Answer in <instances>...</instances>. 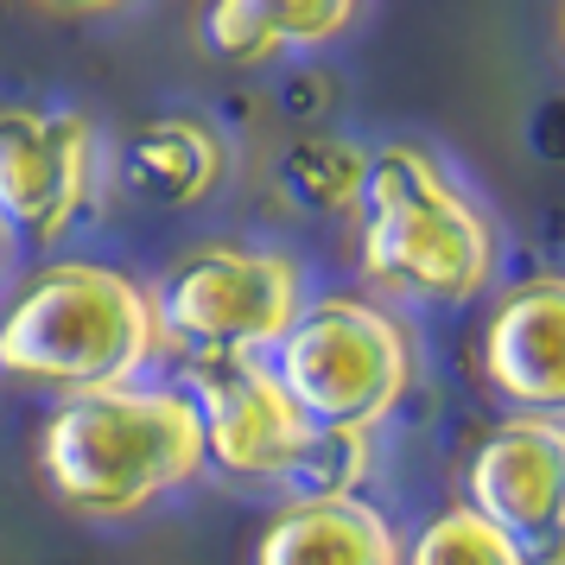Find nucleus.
<instances>
[{
    "instance_id": "nucleus-5",
    "label": "nucleus",
    "mask_w": 565,
    "mask_h": 565,
    "mask_svg": "<svg viewBox=\"0 0 565 565\" xmlns=\"http://www.w3.org/2000/svg\"><path fill=\"white\" fill-rule=\"evenodd\" d=\"M153 337L184 356H255L260 343H280L299 318V267L274 248H198L184 255L159 292H147Z\"/></svg>"
},
{
    "instance_id": "nucleus-10",
    "label": "nucleus",
    "mask_w": 565,
    "mask_h": 565,
    "mask_svg": "<svg viewBox=\"0 0 565 565\" xmlns=\"http://www.w3.org/2000/svg\"><path fill=\"white\" fill-rule=\"evenodd\" d=\"M255 565H401V546L362 495H299L267 521Z\"/></svg>"
},
{
    "instance_id": "nucleus-2",
    "label": "nucleus",
    "mask_w": 565,
    "mask_h": 565,
    "mask_svg": "<svg viewBox=\"0 0 565 565\" xmlns=\"http://www.w3.org/2000/svg\"><path fill=\"white\" fill-rule=\"evenodd\" d=\"M362 274L387 292L463 306L495 274V230L419 147L369 153L362 179Z\"/></svg>"
},
{
    "instance_id": "nucleus-3",
    "label": "nucleus",
    "mask_w": 565,
    "mask_h": 565,
    "mask_svg": "<svg viewBox=\"0 0 565 565\" xmlns=\"http://www.w3.org/2000/svg\"><path fill=\"white\" fill-rule=\"evenodd\" d=\"M153 356L147 292L89 260H57L7 306L0 318V369L71 394L128 387V375Z\"/></svg>"
},
{
    "instance_id": "nucleus-12",
    "label": "nucleus",
    "mask_w": 565,
    "mask_h": 565,
    "mask_svg": "<svg viewBox=\"0 0 565 565\" xmlns=\"http://www.w3.org/2000/svg\"><path fill=\"white\" fill-rule=\"evenodd\" d=\"M223 179V147L204 121L166 115L121 147V184L147 204H198Z\"/></svg>"
},
{
    "instance_id": "nucleus-7",
    "label": "nucleus",
    "mask_w": 565,
    "mask_h": 565,
    "mask_svg": "<svg viewBox=\"0 0 565 565\" xmlns=\"http://www.w3.org/2000/svg\"><path fill=\"white\" fill-rule=\"evenodd\" d=\"M198 426H204V458H216L235 477H286L299 451L311 445V426L280 394L274 369L255 356H216L191 369Z\"/></svg>"
},
{
    "instance_id": "nucleus-11",
    "label": "nucleus",
    "mask_w": 565,
    "mask_h": 565,
    "mask_svg": "<svg viewBox=\"0 0 565 565\" xmlns=\"http://www.w3.org/2000/svg\"><path fill=\"white\" fill-rule=\"evenodd\" d=\"M343 26H356V7H331V0H223L198 20V39L210 52L248 64V57L311 52Z\"/></svg>"
},
{
    "instance_id": "nucleus-14",
    "label": "nucleus",
    "mask_w": 565,
    "mask_h": 565,
    "mask_svg": "<svg viewBox=\"0 0 565 565\" xmlns=\"http://www.w3.org/2000/svg\"><path fill=\"white\" fill-rule=\"evenodd\" d=\"M362 179H369V153H362V147H350V140H318V147H299V153L280 166V184L306 210H343V204H356Z\"/></svg>"
},
{
    "instance_id": "nucleus-6",
    "label": "nucleus",
    "mask_w": 565,
    "mask_h": 565,
    "mask_svg": "<svg viewBox=\"0 0 565 565\" xmlns=\"http://www.w3.org/2000/svg\"><path fill=\"white\" fill-rule=\"evenodd\" d=\"M96 134L71 108H7L0 115V223L26 242H57L89 204Z\"/></svg>"
},
{
    "instance_id": "nucleus-15",
    "label": "nucleus",
    "mask_w": 565,
    "mask_h": 565,
    "mask_svg": "<svg viewBox=\"0 0 565 565\" xmlns=\"http://www.w3.org/2000/svg\"><path fill=\"white\" fill-rule=\"evenodd\" d=\"M0 267H7V223H0Z\"/></svg>"
},
{
    "instance_id": "nucleus-13",
    "label": "nucleus",
    "mask_w": 565,
    "mask_h": 565,
    "mask_svg": "<svg viewBox=\"0 0 565 565\" xmlns=\"http://www.w3.org/2000/svg\"><path fill=\"white\" fill-rule=\"evenodd\" d=\"M407 565H534V559H527L502 527H489L483 514L445 509V514H433V521L419 527Z\"/></svg>"
},
{
    "instance_id": "nucleus-9",
    "label": "nucleus",
    "mask_w": 565,
    "mask_h": 565,
    "mask_svg": "<svg viewBox=\"0 0 565 565\" xmlns=\"http://www.w3.org/2000/svg\"><path fill=\"white\" fill-rule=\"evenodd\" d=\"M559 324H565V286L553 274L514 286L509 299H502V311L489 318L483 369L509 401H521V407H559V394H565Z\"/></svg>"
},
{
    "instance_id": "nucleus-4",
    "label": "nucleus",
    "mask_w": 565,
    "mask_h": 565,
    "mask_svg": "<svg viewBox=\"0 0 565 565\" xmlns=\"http://www.w3.org/2000/svg\"><path fill=\"white\" fill-rule=\"evenodd\" d=\"M274 350V382L311 433L362 438L413 382L407 331L362 299H324L299 311Z\"/></svg>"
},
{
    "instance_id": "nucleus-1",
    "label": "nucleus",
    "mask_w": 565,
    "mask_h": 565,
    "mask_svg": "<svg viewBox=\"0 0 565 565\" xmlns=\"http://www.w3.org/2000/svg\"><path fill=\"white\" fill-rule=\"evenodd\" d=\"M39 458L71 509L134 514L204 463V426L172 387H103L71 394L45 419Z\"/></svg>"
},
{
    "instance_id": "nucleus-8",
    "label": "nucleus",
    "mask_w": 565,
    "mask_h": 565,
    "mask_svg": "<svg viewBox=\"0 0 565 565\" xmlns=\"http://www.w3.org/2000/svg\"><path fill=\"white\" fill-rule=\"evenodd\" d=\"M559 463H565V433L534 413V419H509L477 445L470 458V514H483L489 527L527 553V540L553 546V527H559Z\"/></svg>"
}]
</instances>
